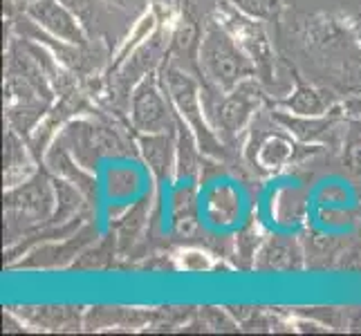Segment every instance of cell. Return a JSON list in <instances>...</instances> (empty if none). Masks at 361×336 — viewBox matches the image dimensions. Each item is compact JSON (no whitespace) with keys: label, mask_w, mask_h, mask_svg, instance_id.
Here are the masks:
<instances>
[{"label":"cell","mask_w":361,"mask_h":336,"mask_svg":"<svg viewBox=\"0 0 361 336\" xmlns=\"http://www.w3.org/2000/svg\"><path fill=\"white\" fill-rule=\"evenodd\" d=\"M200 56H202V66L209 77L218 85H225V88H229V85H233L240 77H245L249 70L247 61L240 56L235 45L218 30L207 34Z\"/></svg>","instance_id":"1"},{"label":"cell","mask_w":361,"mask_h":336,"mask_svg":"<svg viewBox=\"0 0 361 336\" xmlns=\"http://www.w3.org/2000/svg\"><path fill=\"white\" fill-rule=\"evenodd\" d=\"M249 108H252V106H249L245 94L235 92V94L227 97L225 101L220 104V108H218V119H220V123L227 130H235V128H240L243 121L247 119Z\"/></svg>","instance_id":"5"},{"label":"cell","mask_w":361,"mask_h":336,"mask_svg":"<svg viewBox=\"0 0 361 336\" xmlns=\"http://www.w3.org/2000/svg\"><path fill=\"white\" fill-rule=\"evenodd\" d=\"M30 16L43 25L47 32H52L59 39H63L68 43H81L83 36L77 25V16L56 0H36L34 5H30Z\"/></svg>","instance_id":"2"},{"label":"cell","mask_w":361,"mask_h":336,"mask_svg":"<svg viewBox=\"0 0 361 336\" xmlns=\"http://www.w3.org/2000/svg\"><path fill=\"white\" fill-rule=\"evenodd\" d=\"M274 3H276V0H238V5H240L245 11H249V14H254V16L271 14Z\"/></svg>","instance_id":"8"},{"label":"cell","mask_w":361,"mask_h":336,"mask_svg":"<svg viewBox=\"0 0 361 336\" xmlns=\"http://www.w3.org/2000/svg\"><path fill=\"white\" fill-rule=\"evenodd\" d=\"M290 106L301 115H317V112H321V99L312 90H298Z\"/></svg>","instance_id":"7"},{"label":"cell","mask_w":361,"mask_h":336,"mask_svg":"<svg viewBox=\"0 0 361 336\" xmlns=\"http://www.w3.org/2000/svg\"><path fill=\"white\" fill-rule=\"evenodd\" d=\"M133 121L142 132L157 135L169 126V112L153 85H142L133 97Z\"/></svg>","instance_id":"3"},{"label":"cell","mask_w":361,"mask_h":336,"mask_svg":"<svg viewBox=\"0 0 361 336\" xmlns=\"http://www.w3.org/2000/svg\"><path fill=\"white\" fill-rule=\"evenodd\" d=\"M74 16L85 20L90 14H92V7H94V0H61Z\"/></svg>","instance_id":"9"},{"label":"cell","mask_w":361,"mask_h":336,"mask_svg":"<svg viewBox=\"0 0 361 336\" xmlns=\"http://www.w3.org/2000/svg\"><path fill=\"white\" fill-rule=\"evenodd\" d=\"M119 3H123V0H119Z\"/></svg>","instance_id":"10"},{"label":"cell","mask_w":361,"mask_h":336,"mask_svg":"<svg viewBox=\"0 0 361 336\" xmlns=\"http://www.w3.org/2000/svg\"><path fill=\"white\" fill-rule=\"evenodd\" d=\"M144 155L153 170L164 173L169 168V144L164 137H159V132L144 142Z\"/></svg>","instance_id":"6"},{"label":"cell","mask_w":361,"mask_h":336,"mask_svg":"<svg viewBox=\"0 0 361 336\" xmlns=\"http://www.w3.org/2000/svg\"><path fill=\"white\" fill-rule=\"evenodd\" d=\"M169 92L173 97V101L178 104V108L182 110V115L195 119L197 112V94H195V85L193 81L186 77V74L171 70L169 72Z\"/></svg>","instance_id":"4"}]
</instances>
